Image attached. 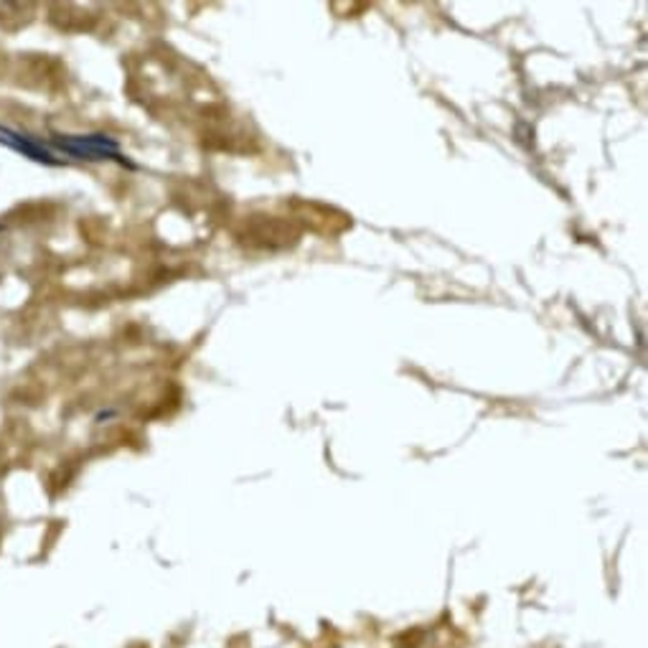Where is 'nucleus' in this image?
I'll return each instance as SVG.
<instances>
[{
    "label": "nucleus",
    "instance_id": "f257e3e1",
    "mask_svg": "<svg viewBox=\"0 0 648 648\" xmlns=\"http://www.w3.org/2000/svg\"><path fill=\"white\" fill-rule=\"evenodd\" d=\"M57 146L77 158H90V161H100V158H114V161L126 163V158L120 156L118 143H114V140L108 136L64 138V140H57Z\"/></svg>",
    "mask_w": 648,
    "mask_h": 648
},
{
    "label": "nucleus",
    "instance_id": "f03ea898",
    "mask_svg": "<svg viewBox=\"0 0 648 648\" xmlns=\"http://www.w3.org/2000/svg\"><path fill=\"white\" fill-rule=\"evenodd\" d=\"M0 143L11 146L13 150H19V153L29 156V158H33V161H39V163H49V166L57 163V158L51 156L47 148H41L39 143H33V140L23 138V136H19V132H13V130L0 128Z\"/></svg>",
    "mask_w": 648,
    "mask_h": 648
}]
</instances>
